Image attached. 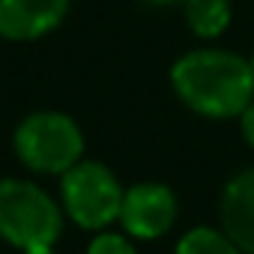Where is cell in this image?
I'll use <instances>...</instances> for the list:
<instances>
[{
	"instance_id": "6da1fadb",
	"label": "cell",
	"mask_w": 254,
	"mask_h": 254,
	"mask_svg": "<svg viewBox=\"0 0 254 254\" xmlns=\"http://www.w3.org/2000/svg\"><path fill=\"white\" fill-rule=\"evenodd\" d=\"M171 87L189 111L209 120H233L254 102V69L242 54L197 48L171 66Z\"/></svg>"
},
{
	"instance_id": "7a4b0ae2",
	"label": "cell",
	"mask_w": 254,
	"mask_h": 254,
	"mask_svg": "<svg viewBox=\"0 0 254 254\" xmlns=\"http://www.w3.org/2000/svg\"><path fill=\"white\" fill-rule=\"evenodd\" d=\"M63 230L57 200L27 180H0V239L30 251L51 248Z\"/></svg>"
},
{
	"instance_id": "3957f363",
	"label": "cell",
	"mask_w": 254,
	"mask_h": 254,
	"mask_svg": "<svg viewBox=\"0 0 254 254\" xmlns=\"http://www.w3.org/2000/svg\"><path fill=\"white\" fill-rule=\"evenodd\" d=\"M15 156L36 174H66L81 162L84 135L78 123L57 111H39L15 129Z\"/></svg>"
},
{
	"instance_id": "277c9868",
	"label": "cell",
	"mask_w": 254,
	"mask_h": 254,
	"mask_svg": "<svg viewBox=\"0 0 254 254\" xmlns=\"http://www.w3.org/2000/svg\"><path fill=\"white\" fill-rule=\"evenodd\" d=\"M63 209L84 230H102L120 218L123 209V186L117 177L99 162H78L63 174Z\"/></svg>"
},
{
	"instance_id": "5b68a950",
	"label": "cell",
	"mask_w": 254,
	"mask_h": 254,
	"mask_svg": "<svg viewBox=\"0 0 254 254\" xmlns=\"http://www.w3.org/2000/svg\"><path fill=\"white\" fill-rule=\"evenodd\" d=\"M120 221L135 239H159L177 221V197L162 183H138L126 189Z\"/></svg>"
},
{
	"instance_id": "8992f818",
	"label": "cell",
	"mask_w": 254,
	"mask_h": 254,
	"mask_svg": "<svg viewBox=\"0 0 254 254\" xmlns=\"http://www.w3.org/2000/svg\"><path fill=\"white\" fill-rule=\"evenodd\" d=\"M69 9V0H0V36L27 42L51 33Z\"/></svg>"
},
{
	"instance_id": "52a82bcc",
	"label": "cell",
	"mask_w": 254,
	"mask_h": 254,
	"mask_svg": "<svg viewBox=\"0 0 254 254\" xmlns=\"http://www.w3.org/2000/svg\"><path fill=\"white\" fill-rule=\"evenodd\" d=\"M221 230L242 248V254H254V168L239 171L221 191Z\"/></svg>"
},
{
	"instance_id": "ba28073f",
	"label": "cell",
	"mask_w": 254,
	"mask_h": 254,
	"mask_svg": "<svg viewBox=\"0 0 254 254\" xmlns=\"http://www.w3.org/2000/svg\"><path fill=\"white\" fill-rule=\"evenodd\" d=\"M186 21L194 36L215 39L230 24V0H183Z\"/></svg>"
},
{
	"instance_id": "9c48e42d",
	"label": "cell",
	"mask_w": 254,
	"mask_h": 254,
	"mask_svg": "<svg viewBox=\"0 0 254 254\" xmlns=\"http://www.w3.org/2000/svg\"><path fill=\"white\" fill-rule=\"evenodd\" d=\"M174 254H242V248L215 227H191L180 242Z\"/></svg>"
},
{
	"instance_id": "30bf717a",
	"label": "cell",
	"mask_w": 254,
	"mask_h": 254,
	"mask_svg": "<svg viewBox=\"0 0 254 254\" xmlns=\"http://www.w3.org/2000/svg\"><path fill=\"white\" fill-rule=\"evenodd\" d=\"M87 254H138V251L123 233H99L90 242Z\"/></svg>"
},
{
	"instance_id": "8fae6325",
	"label": "cell",
	"mask_w": 254,
	"mask_h": 254,
	"mask_svg": "<svg viewBox=\"0 0 254 254\" xmlns=\"http://www.w3.org/2000/svg\"><path fill=\"white\" fill-rule=\"evenodd\" d=\"M239 126H242V138L254 147V102L245 108V114L239 117Z\"/></svg>"
},
{
	"instance_id": "7c38bea8",
	"label": "cell",
	"mask_w": 254,
	"mask_h": 254,
	"mask_svg": "<svg viewBox=\"0 0 254 254\" xmlns=\"http://www.w3.org/2000/svg\"><path fill=\"white\" fill-rule=\"evenodd\" d=\"M147 3H156V6H168V3H183V0H147Z\"/></svg>"
},
{
	"instance_id": "4fadbf2b",
	"label": "cell",
	"mask_w": 254,
	"mask_h": 254,
	"mask_svg": "<svg viewBox=\"0 0 254 254\" xmlns=\"http://www.w3.org/2000/svg\"><path fill=\"white\" fill-rule=\"evenodd\" d=\"M24 254H54L51 248H30V251H24Z\"/></svg>"
},
{
	"instance_id": "5bb4252c",
	"label": "cell",
	"mask_w": 254,
	"mask_h": 254,
	"mask_svg": "<svg viewBox=\"0 0 254 254\" xmlns=\"http://www.w3.org/2000/svg\"><path fill=\"white\" fill-rule=\"evenodd\" d=\"M248 60H251V69H254V57H248Z\"/></svg>"
}]
</instances>
